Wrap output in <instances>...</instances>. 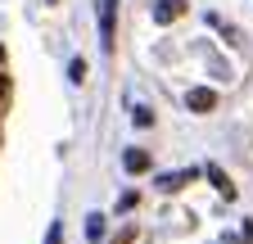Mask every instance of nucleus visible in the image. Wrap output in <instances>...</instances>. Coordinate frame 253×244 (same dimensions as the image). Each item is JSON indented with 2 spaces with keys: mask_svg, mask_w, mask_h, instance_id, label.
<instances>
[{
  "mask_svg": "<svg viewBox=\"0 0 253 244\" xmlns=\"http://www.w3.org/2000/svg\"><path fill=\"white\" fill-rule=\"evenodd\" d=\"M113 32H118V0H100V45L113 50Z\"/></svg>",
  "mask_w": 253,
  "mask_h": 244,
  "instance_id": "nucleus-1",
  "label": "nucleus"
},
{
  "mask_svg": "<svg viewBox=\"0 0 253 244\" xmlns=\"http://www.w3.org/2000/svg\"><path fill=\"white\" fill-rule=\"evenodd\" d=\"M185 109H190V113H212V109H217V90H208V86L185 90Z\"/></svg>",
  "mask_w": 253,
  "mask_h": 244,
  "instance_id": "nucleus-2",
  "label": "nucleus"
},
{
  "mask_svg": "<svg viewBox=\"0 0 253 244\" xmlns=\"http://www.w3.org/2000/svg\"><path fill=\"white\" fill-rule=\"evenodd\" d=\"M195 176H199L195 167H181V172H163V176H158V190H163V195H172V190H181L185 181H195Z\"/></svg>",
  "mask_w": 253,
  "mask_h": 244,
  "instance_id": "nucleus-3",
  "label": "nucleus"
},
{
  "mask_svg": "<svg viewBox=\"0 0 253 244\" xmlns=\"http://www.w3.org/2000/svg\"><path fill=\"white\" fill-rule=\"evenodd\" d=\"M204 176L212 181V190H217L221 199H235V186H231V176H226V172H221L217 163H208V167H204Z\"/></svg>",
  "mask_w": 253,
  "mask_h": 244,
  "instance_id": "nucleus-4",
  "label": "nucleus"
},
{
  "mask_svg": "<svg viewBox=\"0 0 253 244\" xmlns=\"http://www.w3.org/2000/svg\"><path fill=\"white\" fill-rule=\"evenodd\" d=\"M181 14H185V0H158V5H154V18L158 23H172Z\"/></svg>",
  "mask_w": 253,
  "mask_h": 244,
  "instance_id": "nucleus-5",
  "label": "nucleus"
},
{
  "mask_svg": "<svg viewBox=\"0 0 253 244\" xmlns=\"http://www.w3.org/2000/svg\"><path fill=\"white\" fill-rule=\"evenodd\" d=\"M122 167H126V172H149V154H145V149H126Z\"/></svg>",
  "mask_w": 253,
  "mask_h": 244,
  "instance_id": "nucleus-6",
  "label": "nucleus"
},
{
  "mask_svg": "<svg viewBox=\"0 0 253 244\" xmlns=\"http://www.w3.org/2000/svg\"><path fill=\"white\" fill-rule=\"evenodd\" d=\"M68 81H73V86L86 81V59H73V64H68Z\"/></svg>",
  "mask_w": 253,
  "mask_h": 244,
  "instance_id": "nucleus-7",
  "label": "nucleus"
},
{
  "mask_svg": "<svg viewBox=\"0 0 253 244\" xmlns=\"http://www.w3.org/2000/svg\"><path fill=\"white\" fill-rule=\"evenodd\" d=\"M86 235H90V240H100V235H104V217H100V212L86 222Z\"/></svg>",
  "mask_w": 253,
  "mask_h": 244,
  "instance_id": "nucleus-8",
  "label": "nucleus"
},
{
  "mask_svg": "<svg viewBox=\"0 0 253 244\" xmlns=\"http://www.w3.org/2000/svg\"><path fill=\"white\" fill-rule=\"evenodd\" d=\"M45 244H63V222H50V231H45Z\"/></svg>",
  "mask_w": 253,
  "mask_h": 244,
  "instance_id": "nucleus-9",
  "label": "nucleus"
},
{
  "mask_svg": "<svg viewBox=\"0 0 253 244\" xmlns=\"http://www.w3.org/2000/svg\"><path fill=\"white\" fill-rule=\"evenodd\" d=\"M131 118H136V127H154V113H149V109H136Z\"/></svg>",
  "mask_w": 253,
  "mask_h": 244,
  "instance_id": "nucleus-10",
  "label": "nucleus"
},
{
  "mask_svg": "<svg viewBox=\"0 0 253 244\" xmlns=\"http://www.w3.org/2000/svg\"><path fill=\"white\" fill-rule=\"evenodd\" d=\"M131 240H136V226H122V231L113 235V244H131Z\"/></svg>",
  "mask_w": 253,
  "mask_h": 244,
  "instance_id": "nucleus-11",
  "label": "nucleus"
},
{
  "mask_svg": "<svg viewBox=\"0 0 253 244\" xmlns=\"http://www.w3.org/2000/svg\"><path fill=\"white\" fill-rule=\"evenodd\" d=\"M5 90H9V86H5V77H0V95H5Z\"/></svg>",
  "mask_w": 253,
  "mask_h": 244,
  "instance_id": "nucleus-12",
  "label": "nucleus"
},
{
  "mask_svg": "<svg viewBox=\"0 0 253 244\" xmlns=\"http://www.w3.org/2000/svg\"><path fill=\"white\" fill-rule=\"evenodd\" d=\"M0 59H5V45H0Z\"/></svg>",
  "mask_w": 253,
  "mask_h": 244,
  "instance_id": "nucleus-13",
  "label": "nucleus"
},
{
  "mask_svg": "<svg viewBox=\"0 0 253 244\" xmlns=\"http://www.w3.org/2000/svg\"><path fill=\"white\" fill-rule=\"evenodd\" d=\"M50 5H59V0H50Z\"/></svg>",
  "mask_w": 253,
  "mask_h": 244,
  "instance_id": "nucleus-14",
  "label": "nucleus"
}]
</instances>
